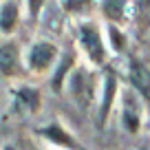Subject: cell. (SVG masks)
<instances>
[{"instance_id":"8992f818","label":"cell","mask_w":150,"mask_h":150,"mask_svg":"<svg viewBox=\"0 0 150 150\" xmlns=\"http://www.w3.org/2000/svg\"><path fill=\"white\" fill-rule=\"evenodd\" d=\"M112 95H115V75L108 73L106 75V86H104V102H102V112H99V122H106L108 117V110H110V104H112Z\"/></svg>"},{"instance_id":"30bf717a","label":"cell","mask_w":150,"mask_h":150,"mask_svg":"<svg viewBox=\"0 0 150 150\" xmlns=\"http://www.w3.org/2000/svg\"><path fill=\"white\" fill-rule=\"evenodd\" d=\"M69 69H71V55H66L64 62H62V66H60V71L55 73V80H53V86H55V88H60V84H62V80H64V75H66Z\"/></svg>"},{"instance_id":"277c9868","label":"cell","mask_w":150,"mask_h":150,"mask_svg":"<svg viewBox=\"0 0 150 150\" xmlns=\"http://www.w3.org/2000/svg\"><path fill=\"white\" fill-rule=\"evenodd\" d=\"M18 69V49L16 44H2L0 47V71L7 75L16 73Z\"/></svg>"},{"instance_id":"8fae6325","label":"cell","mask_w":150,"mask_h":150,"mask_svg":"<svg viewBox=\"0 0 150 150\" xmlns=\"http://www.w3.org/2000/svg\"><path fill=\"white\" fill-rule=\"evenodd\" d=\"M20 97H22V102H27L31 108H35V106H38V93H35V91L24 88V91H20Z\"/></svg>"},{"instance_id":"3957f363","label":"cell","mask_w":150,"mask_h":150,"mask_svg":"<svg viewBox=\"0 0 150 150\" xmlns=\"http://www.w3.org/2000/svg\"><path fill=\"white\" fill-rule=\"evenodd\" d=\"M53 55H55V49H53V44H49V42L35 44V47H33V51H31V66H33V69H38V71L44 69V66L51 64Z\"/></svg>"},{"instance_id":"52a82bcc","label":"cell","mask_w":150,"mask_h":150,"mask_svg":"<svg viewBox=\"0 0 150 150\" xmlns=\"http://www.w3.org/2000/svg\"><path fill=\"white\" fill-rule=\"evenodd\" d=\"M16 20H18V9H16L13 2H9V5H5L2 16H0V29L2 31H11L16 27Z\"/></svg>"},{"instance_id":"7a4b0ae2","label":"cell","mask_w":150,"mask_h":150,"mask_svg":"<svg viewBox=\"0 0 150 150\" xmlns=\"http://www.w3.org/2000/svg\"><path fill=\"white\" fill-rule=\"evenodd\" d=\"M82 42H84L86 51L91 53L95 62H102L104 60V47H102V40H99L97 31L93 27H84L82 29Z\"/></svg>"},{"instance_id":"5bb4252c","label":"cell","mask_w":150,"mask_h":150,"mask_svg":"<svg viewBox=\"0 0 150 150\" xmlns=\"http://www.w3.org/2000/svg\"><path fill=\"white\" fill-rule=\"evenodd\" d=\"M110 40H115V44H117V49H122V47H124V42H122V35H119V33L115 31V29H112V31H110Z\"/></svg>"},{"instance_id":"9c48e42d","label":"cell","mask_w":150,"mask_h":150,"mask_svg":"<svg viewBox=\"0 0 150 150\" xmlns=\"http://www.w3.org/2000/svg\"><path fill=\"white\" fill-rule=\"evenodd\" d=\"M124 11V0H104V13L112 20H119Z\"/></svg>"},{"instance_id":"6da1fadb","label":"cell","mask_w":150,"mask_h":150,"mask_svg":"<svg viewBox=\"0 0 150 150\" xmlns=\"http://www.w3.org/2000/svg\"><path fill=\"white\" fill-rule=\"evenodd\" d=\"M71 91H73L75 102H80L82 108L88 106L91 95H93V77H91L88 71L80 69L77 73L73 75V84H71Z\"/></svg>"},{"instance_id":"9a60e30c","label":"cell","mask_w":150,"mask_h":150,"mask_svg":"<svg viewBox=\"0 0 150 150\" xmlns=\"http://www.w3.org/2000/svg\"><path fill=\"white\" fill-rule=\"evenodd\" d=\"M84 2H86V0H71V2H69V7H82Z\"/></svg>"},{"instance_id":"7c38bea8","label":"cell","mask_w":150,"mask_h":150,"mask_svg":"<svg viewBox=\"0 0 150 150\" xmlns=\"http://www.w3.org/2000/svg\"><path fill=\"white\" fill-rule=\"evenodd\" d=\"M124 122H126V126L130 128L132 132L139 128V119H137V112H130L128 108H126V112H124Z\"/></svg>"},{"instance_id":"ba28073f","label":"cell","mask_w":150,"mask_h":150,"mask_svg":"<svg viewBox=\"0 0 150 150\" xmlns=\"http://www.w3.org/2000/svg\"><path fill=\"white\" fill-rule=\"evenodd\" d=\"M42 135H47L51 141H57V144H62V146H69V148H75V144L66 137V132L62 130V128H57V126H51V128H47V130L42 132Z\"/></svg>"},{"instance_id":"4fadbf2b","label":"cell","mask_w":150,"mask_h":150,"mask_svg":"<svg viewBox=\"0 0 150 150\" xmlns=\"http://www.w3.org/2000/svg\"><path fill=\"white\" fill-rule=\"evenodd\" d=\"M42 2H44V0H31V2H29V9H31V16H35L38 11H40Z\"/></svg>"},{"instance_id":"5b68a950","label":"cell","mask_w":150,"mask_h":150,"mask_svg":"<svg viewBox=\"0 0 150 150\" xmlns=\"http://www.w3.org/2000/svg\"><path fill=\"white\" fill-rule=\"evenodd\" d=\"M130 80H132V84H135L141 93H146V95L150 93V71L146 69V66L132 64L130 66Z\"/></svg>"},{"instance_id":"2e32d148","label":"cell","mask_w":150,"mask_h":150,"mask_svg":"<svg viewBox=\"0 0 150 150\" xmlns=\"http://www.w3.org/2000/svg\"><path fill=\"white\" fill-rule=\"evenodd\" d=\"M5 150H16V148H11V146H7V148H5Z\"/></svg>"}]
</instances>
